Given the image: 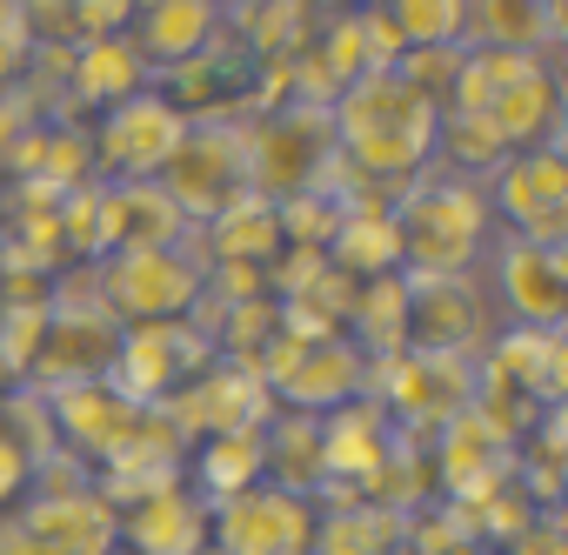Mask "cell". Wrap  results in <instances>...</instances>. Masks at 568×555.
I'll use <instances>...</instances> for the list:
<instances>
[{"instance_id":"30bf717a","label":"cell","mask_w":568,"mask_h":555,"mask_svg":"<svg viewBox=\"0 0 568 555\" xmlns=\"http://www.w3.org/2000/svg\"><path fill=\"white\" fill-rule=\"evenodd\" d=\"M181 134H187V114H181L161 88L128 94L121 108H108V114L88 128L94 181H161V168L174 161Z\"/></svg>"},{"instance_id":"8fae6325","label":"cell","mask_w":568,"mask_h":555,"mask_svg":"<svg viewBox=\"0 0 568 555\" xmlns=\"http://www.w3.org/2000/svg\"><path fill=\"white\" fill-rule=\"evenodd\" d=\"M481 274H488V302L495 315H508V329H561L568 315V248H528L515 234L495 228L488 254H481Z\"/></svg>"},{"instance_id":"d6a6232c","label":"cell","mask_w":568,"mask_h":555,"mask_svg":"<svg viewBox=\"0 0 568 555\" xmlns=\"http://www.w3.org/2000/svg\"><path fill=\"white\" fill-rule=\"evenodd\" d=\"M501 555H568V528H561V515H528V522L501 542Z\"/></svg>"},{"instance_id":"e575fe53","label":"cell","mask_w":568,"mask_h":555,"mask_svg":"<svg viewBox=\"0 0 568 555\" xmlns=\"http://www.w3.org/2000/svg\"><path fill=\"white\" fill-rule=\"evenodd\" d=\"M302 8L328 21V14H355V8H382V0H302Z\"/></svg>"},{"instance_id":"d590c367","label":"cell","mask_w":568,"mask_h":555,"mask_svg":"<svg viewBox=\"0 0 568 555\" xmlns=\"http://www.w3.org/2000/svg\"><path fill=\"white\" fill-rule=\"evenodd\" d=\"M0 34H28L21 28V0H0Z\"/></svg>"},{"instance_id":"4316f807","label":"cell","mask_w":568,"mask_h":555,"mask_svg":"<svg viewBox=\"0 0 568 555\" xmlns=\"http://www.w3.org/2000/svg\"><path fill=\"white\" fill-rule=\"evenodd\" d=\"M315 61L348 88V81H362V74L395 68V61H402V41H395V28H388L382 8H355V14H328V21H322Z\"/></svg>"},{"instance_id":"7402d4cb","label":"cell","mask_w":568,"mask_h":555,"mask_svg":"<svg viewBox=\"0 0 568 555\" xmlns=\"http://www.w3.org/2000/svg\"><path fill=\"white\" fill-rule=\"evenodd\" d=\"M395 194H355L342 201V221L328 234V268L348 274V282H375V274H402V234H395Z\"/></svg>"},{"instance_id":"484cf974","label":"cell","mask_w":568,"mask_h":555,"mask_svg":"<svg viewBox=\"0 0 568 555\" xmlns=\"http://www.w3.org/2000/svg\"><path fill=\"white\" fill-rule=\"evenodd\" d=\"M488 121H495V134H501L508 154L561 148V74H555V61H541L535 74H521L515 88H501L488 101Z\"/></svg>"},{"instance_id":"9c48e42d","label":"cell","mask_w":568,"mask_h":555,"mask_svg":"<svg viewBox=\"0 0 568 555\" xmlns=\"http://www.w3.org/2000/svg\"><path fill=\"white\" fill-rule=\"evenodd\" d=\"M488 214L501 234L528 241V248H568V161L561 148H528L508 154L488 181Z\"/></svg>"},{"instance_id":"44dd1931","label":"cell","mask_w":568,"mask_h":555,"mask_svg":"<svg viewBox=\"0 0 568 555\" xmlns=\"http://www.w3.org/2000/svg\"><path fill=\"white\" fill-rule=\"evenodd\" d=\"M121 555H207V495L187 482L121 508Z\"/></svg>"},{"instance_id":"603a6c76","label":"cell","mask_w":568,"mask_h":555,"mask_svg":"<svg viewBox=\"0 0 568 555\" xmlns=\"http://www.w3.org/2000/svg\"><path fill=\"white\" fill-rule=\"evenodd\" d=\"M174 482H187V442L168 428L161 408H154V422H148V435H141L134 448H121L108 468H94V488H101L114 508H128V502H141V495H161V488H174Z\"/></svg>"},{"instance_id":"f546056e","label":"cell","mask_w":568,"mask_h":555,"mask_svg":"<svg viewBox=\"0 0 568 555\" xmlns=\"http://www.w3.org/2000/svg\"><path fill=\"white\" fill-rule=\"evenodd\" d=\"M267 482L274 488H288V495H322V422L315 415H288V408H274L267 422Z\"/></svg>"},{"instance_id":"f1b7e54d","label":"cell","mask_w":568,"mask_h":555,"mask_svg":"<svg viewBox=\"0 0 568 555\" xmlns=\"http://www.w3.org/2000/svg\"><path fill=\"white\" fill-rule=\"evenodd\" d=\"M254 482H267V428H227V435H201L187 448V488L194 495L227 502Z\"/></svg>"},{"instance_id":"83f0119b","label":"cell","mask_w":568,"mask_h":555,"mask_svg":"<svg viewBox=\"0 0 568 555\" xmlns=\"http://www.w3.org/2000/svg\"><path fill=\"white\" fill-rule=\"evenodd\" d=\"M194 254L207 268L221 261H241V268H267L281 254V221H274V201L261 194H234L207 228H194Z\"/></svg>"},{"instance_id":"ac0fdd59","label":"cell","mask_w":568,"mask_h":555,"mask_svg":"<svg viewBox=\"0 0 568 555\" xmlns=\"http://www.w3.org/2000/svg\"><path fill=\"white\" fill-rule=\"evenodd\" d=\"M475 382L515 389L535 408H561V382H568V342H561V329H495L488 349L475 355Z\"/></svg>"},{"instance_id":"5bb4252c","label":"cell","mask_w":568,"mask_h":555,"mask_svg":"<svg viewBox=\"0 0 568 555\" xmlns=\"http://www.w3.org/2000/svg\"><path fill=\"white\" fill-rule=\"evenodd\" d=\"M48 422H54V442H61V448L94 475V468H108L121 448H134V442L148 435L154 408L128 402L114 382H81V389L48 395Z\"/></svg>"},{"instance_id":"8992f818","label":"cell","mask_w":568,"mask_h":555,"mask_svg":"<svg viewBox=\"0 0 568 555\" xmlns=\"http://www.w3.org/2000/svg\"><path fill=\"white\" fill-rule=\"evenodd\" d=\"M101 282V309L134 329V322H187L201 289H207V261L187 248H128V254H101L94 261Z\"/></svg>"},{"instance_id":"3957f363","label":"cell","mask_w":568,"mask_h":555,"mask_svg":"<svg viewBox=\"0 0 568 555\" xmlns=\"http://www.w3.org/2000/svg\"><path fill=\"white\" fill-rule=\"evenodd\" d=\"M335 114L322 101H281L261 108L247 121V194L261 201H295V194H322L328 168H335Z\"/></svg>"},{"instance_id":"2e32d148","label":"cell","mask_w":568,"mask_h":555,"mask_svg":"<svg viewBox=\"0 0 568 555\" xmlns=\"http://www.w3.org/2000/svg\"><path fill=\"white\" fill-rule=\"evenodd\" d=\"M194 228L161 181H94V261L128 248H187Z\"/></svg>"},{"instance_id":"cb8c5ba5","label":"cell","mask_w":568,"mask_h":555,"mask_svg":"<svg viewBox=\"0 0 568 555\" xmlns=\"http://www.w3.org/2000/svg\"><path fill=\"white\" fill-rule=\"evenodd\" d=\"M561 41V0H468L462 48L488 54H555Z\"/></svg>"},{"instance_id":"d6986e66","label":"cell","mask_w":568,"mask_h":555,"mask_svg":"<svg viewBox=\"0 0 568 555\" xmlns=\"http://www.w3.org/2000/svg\"><path fill=\"white\" fill-rule=\"evenodd\" d=\"M221 34H227V8H221V0H141L134 28H128V41H134V54L148 61L154 81L187 68V61H201Z\"/></svg>"},{"instance_id":"8d00e7d4","label":"cell","mask_w":568,"mask_h":555,"mask_svg":"<svg viewBox=\"0 0 568 555\" xmlns=\"http://www.w3.org/2000/svg\"><path fill=\"white\" fill-rule=\"evenodd\" d=\"M134 8H141V0H134Z\"/></svg>"},{"instance_id":"ffe728a7","label":"cell","mask_w":568,"mask_h":555,"mask_svg":"<svg viewBox=\"0 0 568 555\" xmlns=\"http://www.w3.org/2000/svg\"><path fill=\"white\" fill-rule=\"evenodd\" d=\"M388 455H395V422L382 415L375 395H355L348 408L322 415V475H328L335 488L368 495V482L382 475ZM328 482H322V488H328Z\"/></svg>"},{"instance_id":"4fadbf2b","label":"cell","mask_w":568,"mask_h":555,"mask_svg":"<svg viewBox=\"0 0 568 555\" xmlns=\"http://www.w3.org/2000/svg\"><path fill=\"white\" fill-rule=\"evenodd\" d=\"M408 282V349L422 355H481L488 335L501 329L488 289H481V268L475 274H442V282H415V274H402Z\"/></svg>"},{"instance_id":"9a60e30c","label":"cell","mask_w":568,"mask_h":555,"mask_svg":"<svg viewBox=\"0 0 568 555\" xmlns=\"http://www.w3.org/2000/svg\"><path fill=\"white\" fill-rule=\"evenodd\" d=\"M14 515L48 555H121V508L94 482H81V488H28L14 502Z\"/></svg>"},{"instance_id":"52a82bcc","label":"cell","mask_w":568,"mask_h":555,"mask_svg":"<svg viewBox=\"0 0 568 555\" xmlns=\"http://www.w3.org/2000/svg\"><path fill=\"white\" fill-rule=\"evenodd\" d=\"M322 502L254 482L227 502H207V555H315Z\"/></svg>"},{"instance_id":"5b68a950","label":"cell","mask_w":568,"mask_h":555,"mask_svg":"<svg viewBox=\"0 0 568 555\" xmlns=\"http://www.w3.org/2000/svg\"><path fill=\"white\" fill-rule=\"evenodd\" d=\"M368 395L382 402V415L395 422L402 442L428 448L455 415H468V402H475V362L468 355L402 349L388 362H368Z\"/></svg>"},{"instance_id":"d4e9b609","label":"cell","mask_w":568,"mask_h":555,"mask_svg":"<svg viewBox=\"0 0 568 555\" xmlns=\"http://www.w3.org/2000/svg\"><path fill=\"white\" fill-rule=\"evenodd\" d=\"M141 88H154V74H148V61L134 54L128 34L68 48V114H74V108L108 114V108H121V101L141 94Z\"/></svg>"},{"instance_id":"7c38bea8","label":"cell","mask_w":568,"mask_h":555,"mask_svg":"<svg viewBox=\"0 0 568 555\" xmlns=\"http://www.w3.org/2000/svg\"><path fill=\"white\" fill-rule=\"evenodd\" d=\"M207 362H214V342L194 322H134V329H121L108 382L141 408H168Z\"/></svg>"},{"instance_id":"1f68e13d","label":"cell","mask_w":568,"mask_h":555,"mask_svg":"<svg viewBox=\"0 0 568 555\" xmlns=\"http://www.w3.org/2000/svg\"><path fill=\"white\" fill-rule=\"evenodd\" d=\"M68 14H74V48L81 41H114L134 28V0H68Z\"/></svg>"},{"instance_id":"ba28073f","label":"cell","mask_w":568,"mask_h":555,"mask_svg":"<svg viewBox=\"0 0 568 555\" xmlns=\"http://www.w3.org/2000/svg\"><path fill=\"white\" fill-rule=\"evenodd\" d=\"M261 382L274 395V408H288V415H335L348 408L355 395H368V355L335 335V342H288V335H274V349L261 355Z\"/></svg>"},{"instance_id":"e0dca14e","label":"cell","mask_w":568,"mask_h":555,"mask_svg":"<svg viewBox=\"0 0 568 555\" xmlns=\"http://www.w3.org/2000/svg\"><path fill=\"white\" fill-rule=\"evenodd\" d=\"M114 349H121V322H108V315H54L48 309V335H41L34 369H28L21 389L61 395V389H81V382H108Z\"/></svg>"},{"instance_id":"4dcf8cb0","label":"cell","mask_w":568,"mask_h":555,"mask_svg":"<svg viewBox=\"0 0 568 555\" xmlns=\"http://www.w3.org/2000/svg\"><path fill=\"white\" fill-rule=\"evenodd\" d=\"M382 14H388L402 54H415V48H462L468 0H382Z\"/></svg>"},{"instance_id":"277c9868","label":"cell","mask_w":568,"mask_h":555,"mask_svg":"<svg viewBox=\"0 0 568 555\" xmlns=\"http://www.w3.org/2000/svg\"><path fill=\"white\" fill-rule=\"evenodd\" d=\"M161 188L187 214V228H207L234 194H247V108L214 101V108L187 114V134H181L174 161L161 168Z\"/></svg>"},{"instance_id":"836d02e7","label":"cell","mask_w":568,"mask_h":555,"mask_svg":"<svg viewBox=\"0 0 568 555\" xmlns=\"http://www.w3.org/2000/svg\"><path fill=\"white\" fill-rule=\"evenodd\" d=\"M0 555H48V548L21 528V515H14V508H0Z\"/></svg>"},{"instance_id":"6da1fadb","label":"cell","mask_w":568,"mask_h":555,"mask_svg":"<svg viewBox=\"0 0 568 555\" xmlns=\"http://www.w3.org/2000/svg\"><path fill=\"white\" fill-rule=\"evenodd\" d=\"M335 148L342 161L375 188V194H402L408 181H422L435 168V128H442V108L408 88L395 68L382 74H362L335 94Z\"/></svg>"},{"instance_id":"7a4b0ae2","label":"cell","mask_w":568,"mask_h":555,"mask_svg":"<svg viewBox=\"0 0 568 555\" xmlns=\"http://www.w3.org/2000/svg\"><path fill=\"white\" fill-rule=\"evenodd\" d=\"M395 234H402V274L415 282H442V274H475L488 241H495V214L481 181L468 174H442L428 168L422 181H408L395 201Z\"/></svg>"}]
</instances>
